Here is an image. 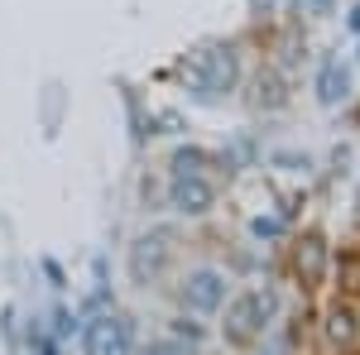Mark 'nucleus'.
Listing matches in <instances>:
<instances>
[{
    "label": "nucleus",
    "instance_id": "obj_9",
    "mask_svg": "<svg viewBox=\"0 0 360 355\" xmlns=\"http://www.w3.org/2000/svg\"><path fill=\"white\" fill-rule=\"evenodd\" d=\"M336 298L360 302V240H341L332 245V273H327Z\"/></svg>",
    "mask_w": 360,
    "mask_h": 355
},
{
    "label": "nucleus",
    "instance_id": "obj_16",
    "mask_svg": "<svg viewBox=\"0 0 360 355\" xmlns=\"http://www.w3.org/2000/svg\"><path fill=\"white\" fill-rule=\"evenodd\" d=\"M34 355H58V346H53V341H39V346H34Z\"/></svg>",
    "mask_w": 360,
    "mask_h": 355
},
{
    "label": "nucleus",
    "instance_id": "obj_3",
    "mask_svg": "<svg viewBox=\"0 0 360 355\" xmlns=\"http://www.w3.org/2000/svg\"><path fill=\"white\" fill-rule=\"evenodd\" d=\"M332 273V235L322 226H303L288 235V278L303 288V298H317Z\"/></svg>",
    "mask_w": 360,
    "mask_h": 355
},
{
    "label": "nucleus",
    "instance_id": "obj_7",
    "mask_svg": "<svg viewBox=\"0 0 360 355\" xmlns=\"http://www.w3.org/2000/svg\"><path fill=\"white\" fill-rule=\"evenodd\" d=\"M168 207L188 221H202L217 212V183L207 173H173L168 178Z\"/></svg>",
    "mask_w": 360,
    "mask_h": 355
},
{
    "label": "nucleus",
    "instance_id": "obj_12",
    "mask_svg": "<svg viewBox=\"0 0 360 355\" xmlns=\"http://www.w3.org/2000/svg\"><path fill=\"white\" fill-rule=\"evenodd\" d=\"M212 168V154L207 149H178L173 159H168V178L173 173H207Z\"/></svg>",
    "mask_w": 360,
    "mask_h": 355
},
{
    "label": "nucleus",
    "instance_id": "obj_6",
    "mask_svg": "<svg viewBox=\"0 0 360 355\" xmlns=\"http://www.w3.org/2000/svg\"><path fill=\"white\" fill-rule=\"evenodd\" d=\"M173 254H178L173 231H144L135 245H130V278H135L139 288L159 283V278H164V269L173 264Z\"/></svg>",
    "mask_w": 360,
    "mask_h": 355
},
{
    "label": "nucleus",
    "instance_id": "obj_15",
    "mask_svg": "<svg viewBox=\"0 0 360 355\" xmlns=\"http://www.w3.org/2000/svg\"><path fill=\"white\" fill-rule=\"evenodd\" d=\"M250 231H255L259 240H274V235H283V221H274V217H255V221H250Z\"/></svg>",
    "mask_w": 360,
    "mask_h": 355
},
{
    "label": "nucleus",
    "instance_id": "obj_4",
    "mask_svg": "<svg viewBox=\"0 0 360 355\" xmlns=\"http://www.w3.org/2000/svg\"><path fill=\"white\" fill-rule=\"evenodd\" d=\"M226 298H231V278L212 264H197L178 278V307L188 317H217Z\"/></svg>",
    "mask_w": 360,
    "mask_h": 355
},
{
    "label": "nucleus",
    "instance_id": "obj_13",
    "mask_svg": "<svg viewBox=\"0 0 360 355\" xmlns=\"http://www.w3.org/2000/svg\"><path fill=\"white\" fill-rule=\"evenodd\" d=\"M168 336H173V341H183V346H202V341H207V331L197 327V322H188V312H183V317H173V327H168Z\"/></svg>",
    "mask_w": 360,
    "mask_h": 355
},
{
    "label": "nucleus",
    "instance_id": "obj_14",
    "mask_svg": "<svg viewBox=\"0 0 360 355\" xmlns=\"http://www.w3.org/2000/svg\"><path fill=\"white\" fill-rule=\"evenodd\" d=\"M139 355H197L193 346H183V341H173V336H154V341H144Z\"/></svg>",
    "mask_w": 360,
    "mask_h": 355
},
{
    "label": "nucleus",
    "instance_id": "obj_8",
    "mask_svg": "<svg viewBox=\"0 0 360 355\" xmlns=\"http://www.w3.org/2000/svg\"><path fill=\"white\" fill-rule=\"evenodd\" d=\"M82 351L86 355H135V336L120 312H96L82 327Z\"/></svg>",
    "mask_w": 360,
    "mask_h": 355
},
{
    "label": "nucleus",
    "instance_id": "obj_10",
    "mask_svg": "<svg viewBox=\"0 0 360 355\" xmlns=\"http://www.w3.org/2000/svg\"><path fill=\"white\" fill-rule=\"evenodd\" d=\"M255 106L259 110H278V106H288V82L278 77V67H264L259 77H255Z\"/></svg>",
    "mask_w": 360,
    "mask_h": 355
},
{
    "label": "nucleus",
    "instance_id": "obj_17",
    "mask_svg": "<svg viewBox=\"0 0 360 355\" xmlns=\"http://www.w3.org/2000/svg\"><path fill=\"white\" fill-rule=\"evenodd\" d=\"M346 25H351V34H360V5L351 10V20H346Z\"/></svg>",
    "mask_w": 360,
    "mask_h": 355
},
{
    "label": "nucleus",
    "instance_id": "obj_1",
    "mask_svg": "<svg viewBox=\"0 0 360 355\" xmlns=\"http://www.w3.org/2000/svg\"><path fill=\"white\" fill-rule=\"evenodd\" d=\"M278 317H283L278 283H250L221 302V341L231 351H250L255 341L278 331Z\"/></svg>",
    "mask_w": 360,
    "mask_h": 355
},
{
    "label": "nucleus",
    "instance_id": "obj_2",
    "mask_svg": "<svg viewBox=\"0 0 360 355\" xmlns=\"http://www.w3.org/2000/svg\"><path fill=\"white\" fill-rule=\"evenodd\" d=\"M178 77L197 101H226L240 86V58L236 44H197L193 53L178 63Z\"/></svg>",
    "mask_w": 360,
    "mask_h": 355
},
{
    "label": "nucleus",
    "instance_id": "obj_5",
    "mask_svg": "<svg viewBox=\"0 0 360 355\" xmlns=\"http://www.w3.org/2000/svg\"><path fill=\"white\" fill-rule=\"evenodd\" d=\"M317 331L327 341V351L336 355H356L360 351V302H346V298H327L317 307Z\"/></svg>",
    "mask_w": 360,
    "mask_h": 355
},
{
    "label": "nucleus",
    "instance_id": "obj_11",
    "mask_svg": "<svg viewBox=\"0 0 360 355\" xmlns=\"http://www.w3.org/2000/svg\"><path fill=\"white\" fill-rule=\"evenodd\" d=\"M346 86H351L346 67H341V63H322V77H317V96H322L327 106H336V101L346 96Z\"/></svg>",
    "mask_w": 360,
    "mask_h": 355
}]
</instances>
